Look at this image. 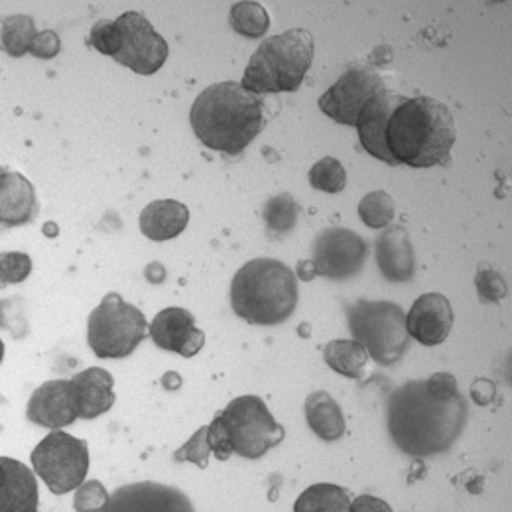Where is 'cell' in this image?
<instances>
[{"instance_id":"1","label":"cell","mask_w":512,"mask_h":512,"mask_svg":"<svg viewBox=\"0 0 512 512\" xmlns=\"http://www.w3.org/2000/svg\"><path fill=\"white\" fill-rule=\"evenodd\" d=\"M357 132L363 148L390 166L432 168L448 160L457 130L446 103L384 89L363 109Z\"/></svg>"},{"instance_id":"2","label":"cell","mask_w":512,"mask_h":512,"mask_svg":"<svg viewBox=\"0 0 512 512\" xmlns=\"http://www.w3.org/2000/svg\"><path fill=\"white\" fill-rule=\"evenodd\" d=\"M467 420L463 394L442 396L426 381L402 384L388 402V432L396 448L414 457L448 451Z\"/></svg>"},{"instance_id":"3","label":"cell","mask_w":512,"mask_h":512,"mask_svg":"<svg viewBox=\"0 0 512 512\" xmlns=\"http://www.w3.org/2000/svg\"><path fill=\"white\" fill-rule=\"evenodd\" d=\"M190 123L207 148L237 156L264 128V103L237 81L215 83L193 101Z\"/></svg>"},{"instance_id":"4","label":"cell","mask_w":512,"mask_h":512,"mask_svg":"<svg viewBox=\"0 0 512 512\" xmlns=\"http://www.w3.org/2000/svg\"><path fill=\"white\" fill-rule=\"evenodd\" d=\"M294 270L274 258H255L241 266L231 282V306L241 320L278 325L298 306Z\"/></svg>"},{"instance_id":"5","label":"cell","mask_w":512,"mask_h":512,"mask_svg":"<svg viewBox=\"0 0 512 512\" xmlns=\"http://www.w3.org/2000/svg\"><path fill=\"white\" fill-rule=\"evenodd\" d=\"M314 62V36L292 28L260 44L245 69L241 85L255 93H292L304 83Z\"/></svg>"},{"instance_id":"6","label":"cell","mask_w":512,"mask_h":512,"mask_svg":"<svg viewBox=\"0 0 512 512\" xmlns=\"http://www.w3.org/2000/svg\"><path fill=\"white\" fill-rule=\"evenodd\" d=\"M347 320L353 339L359 341L379 365L390 367L408 351L410 333L406 314L398 304L359 300L349 308Z\"/></svg>"},{"instance_id":"7","label":"cell","mask_w":512,"mask_h":512,"mask_svg":"<svg viewBox=\"0 0 512 512\" xmlns=\"http://www.w3.org/2000/svg\"><path fill=\"white\" fill-rule=\"evenodd\" d=\"M150 335L144 314L117 292L107 294L87 321V343L99 359H123Z\"/></svg>"},{"instance_id":"8","label":"cell","mask_w":512,"mask_h":512,"mask_svg":"<svg viewBox=\"0 0 512 512\" xmlns=\"http://www.w3.org/2000/svg\"><path fill=\"white\" fill-rule=\"evenodd\" d=\"M217 418L233 453L245 459H260L286 438L284 426L274 420L266 402L255 394L231 400L225 410L217 412Z\"/></svg>"},{"instance_id":"9","label":"cell","mask_w":512,"mask_h":512,"mask_svg":"<svg viewBox=\"0 0 512 512\" xmlns=\"http://www.w3.org/2000/svg\"><path fill=\"white\" fill-rule=\"evenodd\" d=\"M32 465L54 495L71 493L83 485L89 471L87 442L56 430L32 451Z\"/></svg>"},{"instance_id":"10","label":"cell","mask_w":512,"mask_h":512,"mask_svg":"<svg viewBox=\"0 0 512 512\" xmlns=\"http://www.w3.org/2000/svg\"><path fill=\"white\" fill-rule=\"evenodd\" d=\"M386 89L373 67H351L318 101L321 111L335 123L355 127L367 103Z\"/></svg>"},{"instance_id":"11","label":"cell","mask_w":512,"mask_h":512,"mask_svg":"<svg viewBox=\"0 0 512 512\" xmlns=\"http://www.w3.org/2000/svg\"><path fill=\"white\" fill-rule=\"evenodd\" d=\"M121 32V48L115 62L125 65L138 75H152L168 60L166 40L152 28L140 12H125L117 20Z\"/></svg>"},{"instance_id":"12","label":"cell","mask_w":512,"mask_h":512,"mask_svg":"<svg viewBox=\"0 0 512 512\" xmlns=\"http://www.w3.org/2000/svg\"><path fill=\"white\" fill-rule=\"evenodd\" d=\"M369 247L361 235L341 227L321 231L314 243V264L320 276L347 280L359 274L367 262Z\"/></svg>"},{"instance_id":"13","label":"cell","mask_w":512,"mask_h":512,"mask_svg":"<svg viewBox=\"0 0 512 512\" xmlns=\"http://www.w3.org/2000/svg\"><path fill=\"white\" fill-rule=\"evenodd\" d=\"M28 420L48 430H60L79 418L71 381H48L38 386L28 402Z\"/></svg>"},{"instance_id":"14","label":"cell","mask_w":512,"mask_h":512,"mask_svg":"<svg viewBox=\"0 0 512 512\" xmlns=\"http://www.w3.org/2000/svg\"><path fill=\"white\" fill-rule=\"evenodd\" d=\"M150 337L162 349L190 359L205 345V333L195 327L190 310L166 308L150 323Z\"/></svg>"},{"instance_id":"15","label":"cell","mask_w":512,"mask_h":512,"mask_svg":"<svg viewBox=\"0 0 512 512\" xmlns=\"http://www.w3.org/2000/svg\"><path fill=\"white\" fill-rule=\"evenodd\" d=\"M410 337L426 347L442 345L453 327V308L448 298L438 292L422 294L406 316Z\"/></svg>"},{"instance_id":"16","label":"cell","mask_w":512,"mask_h":512,"mask_svg":"<svg viewBox=\"0 0 512 512\" xmlns=\"http://www.w3.org/2000/svg\"><path fill=\"white\" fill-rule=\"evenodd\" d=\"M105 511H193L188 497L178 489L152 483L119 489Z\"/></svg>"},{"instance_id":"17","label":"cell","mask_w":512,"mask_h":512,"mask_svg":"<svg viewBox=\"0 0 512 512\" xmlns=\"http://www.w3.org/2000/svg\"><path fill=\"white\" fill-rule=\"evenodd\" d=\"M0 467V511H38V483L32 471L12 457H2Z\"/></svg>"},{"instance_id":"18","label":"cell","mask_w":512,"mask_h":512,"mask_svg":"<svg viewBox=\"0 0 512 512\" xmlns=\"http://www.w3.org/2000/svg\"><path fill=\"white\" fill-rule=\"evenodd\" d=\"M77 408H79V418L83 420H93L101 414H107L117 396H115V379L109 371L93 367L87 369L71 379Z\"/></svg>"},{"instance_id":"19","label":"cell","mask_w":512,"mask_h":512,"mask_svg":"<svg viewBox=\"0 0 512 512\" xmlns=\"http://www.w3.org/2000/svg\"><path fill=\"white\" fill-rule=\"evenodd\" d=\"M38 217L34 186L16 172H2L0 178V223L4 227L28 225Z\"/></svg>"},{"instance_id":"20","label":"cell","mask_w":512,"mask_h":512,"mask_svg":"<svg viewBox=\"0 0 512 512\" xmlns=\"http://www.w3.org/2000/svg\"><path fill=\"white\" fill-rule=\"evenodd\" d=\"M190 223V209L176 199H156L140 213V231L154 243L176 239Z\"/></svg>"},{"instance_id":"21","label":"cell","mask_w":512,"mask_h":512,"mask_svg":"<svg viewBox=\"0 0 512 512\" xmlns=\"http://www.w3.org/2000/svg\"><path fill=\"white\" fill-rule=\"evenodd\" d=\"M377 262L390 282H408L416 270L414 249L404 227H388L377 241Z\"/></svg>"},{"instance_id":"22","label":"cell","mask_w":512,"mask_h":512,"mask_svg":"<svg viewBox=\"0 0 512 512\" xmlns=\"http://www.w3.org/2000/svg\"><path fill=\"white\" fill-rule=\"evenodd\" d=\"M304 408L308 426L323 442H335L345 434V418L341 406L325 390L312 392L306 398Z\"/></svg>"},{"instance_id":"23","label":"cell","mask_w":512,"mask_h":512,"mask_svg":"<svg viewBox=\"0 0 512 512\" xmlns=\"http://www.w3.org/2000/svg\"><path fill=\"white\" fill-rule=\"evenodd\" d=\"M323 361L327 363L329 369L347 379H363L369 353L355 339H335L325 345Z\"/></svg>"},{"instance_id":"24","label":"cell","mask_w":512,"mask_h":512,"mask_svg":"<svg viewBox=\"0 0 512 512\" xmlns=\"http://www.w3.org/2000/svg\"><path fill=\"white\" fill-rule=\"evenodd\" d=\"M351 509V497L343 487L320 483L308 487L294 505L296 512H343Z\"/></svg>"},{"instance_id":"25","label":"cell","mask_w":512,"mask_h":512,"mask_svg":"<svg viewBox=\"0 0 512 512\" xmlns=\"http://www.w3.org/2000/svg\"><path fill=\"white\" fill-rule=\"evenodd\" d=\"M38 36L36 22L30 16L16 14L2 22V46L12 58H20L30 52L32 40Z\"/></svg>"},{"instance_id":"26","label":"cell","mask_w":512,"mask_h":512,"mask_svg":"<svg viewBox=\"0 0 512 512\" xmlns=\"http://www.w3.org/2000/svg\"><path fill=\"white\" fill-rule=\"evenodd\" d=\"M231 26L245 38H260L270 28V16L258 2H237L231 8Z\"/></svg>"},{"instance_id":"27","label":"cell","mask_w":512,"mask_h":512,"mask_svg":"<svg viewBox=\"0 0 512 512\" xmlns=\"http://www.w3.org/2000/svg\"><path fill=\"white\" fill-rule=\"evenodd\" d=\"M264 221L270 233L284 235L294 229L298 221V205L290 193H278L268 199L264 207Z\"/></svg>"},{"instance_id":"28","label":"cell","mask_w":512,"mask_h":512,"mask_svg":"<svg viewBox=\"0 0 512 512\" xmlns=\"http://www.w3.org/2000/svg\"><path fill=\"white\" fill-rule=\"evenodd\" d=\"M396 203L386 192L367 193L359 203V217L371 229H383L392 223Z\"/></svg>"},{"instance_id":"29","label":"cell","mask_w":512,"mask_h":512,"mask_svg":"<svg viewBox=\"0 0 512 512\" xmlns=\"http://www.w3.org/2000/svg\"><path fill=\"white\" fill-rule=\"evenodd\" d=\"M308 178L312 188L323 193H341L347 184V172L333 156H325L320 162H316Z\"/></svg>"},{"instance_id":"30","label":"cell","mask_w":512,"mask_h":512,"mask_svg":"<svg viewBox=\"0 0 512 512\" xmlns=\"http://www.w3.org/2000/svg\"><path fill=\"white\" fill-rule=\"evenodd\" d=\"M89 44L103 56L115 58L121 48V32L115 20H99L89 34Z\"/></svg>"},{"instance_id":"31","label":"cell","mask_w":512,"mask_h":512,"mask_svg":"<svg viewBox=\"0 0 512 512\" xmlns=\"http://www.w3.org/2000/svg\"><path fill=\"white\" fill-rule=\"evenodd\" d=\"M475 286H477V296L483 304H499L509 292L505 278L493 268L479 270L475 276Z\"/></svg>"},{"instance_id":"32","label":"cell","mask_w":512,"mask_h":512,"mask_svg":"<svg viewBox=\"0 0 512 512\" xmlns=\"http://www.w3.org/2000/svg\"><path fill=\"white\" fill-rule=\"evenodd\" d=\"M109 501L111 497L99 481H87L77 487L73 507L79 512L105 511Z\"/></svg>"},{"instance_id":"33","label":"cell","mask_w":512,"mask_h":512,"mask_svg":"<svg viewBox=\"0 0 512 512\" xmlns=\"http://www.w3.org/2000/svg\"><path fill=\"white\" fill-rule=\"evenodd\" d=\"M209 455H211V448H209V440H207V426H203L197 430V434H193L190 442H186L174 453V459L190 461V463H195L199 469H205L209 463Z\"/></svg>"},{"instance_id":"34","label":"cell","mask_w":512,"mask_h":512,"mask_svg":"<svg viewBox=\"0 0 512 512\" xmlns=\"http://www.w3.org/2000/svg\"><path fill=\"white\" fill-rule=\"evenodd\" d=\"M32 272V260L26 253H2L0 256V276L2 284L24 282Z\"/></svg>"},{"instance_id":"35","label":"cell","mask_w":512,"mask_h":512,"mask_svg":"<svg viewBox=\"0 0 512 512\" xmlns=\"http://www.w3.org/2000/svg\"><path fill=\"white\" fill-rule=\"evenodd\" d=\"M62 50V42H60V36L52 30H46V32H38V36L32 40L30 44V54L40 58V60H52L60 54Z\"/></svg>"},{"instance_id":"36","label":"cell","mask_w":512,"mask_h":512,"mask_svg":"<svg viewBox=\"0 0 512 512\" xmlns=\"http://www.w3.org/2000/svg\"><path fill=\"white\" fill-rule=\"evenodd\" d=\"M207 440H209L211 453H213L219 461H227V459L233 455V449L227 444V438H225V434H223V428H221V422H219L217 416H215L213 422L207 426Z\"/></svg>"},{"instance_id":"37","label":"cell","mask_w":512,"mask_h":512,"mask_svg":"<svg viewBox=\"0 0 512 512\" xmlns=\"http://www.w3.org/2000/svg\"><path fill=\"white\" fill-rule=\"evenodd\" d=\"M495 384L487 379H479L471 384V396L479 406H489L495 400Z\"/></svg>"},{"instance_id":"38","label":"cell","mask_w":512,"mask_h":512,"mask_svg":"<svg viewBox=\"0 0 512 512\" xmlns=\"http://www.w3.org/2000/svg\"><path fill=\"white\" fill-rule=\"evenodd\" d=\"M349 511H386L390 512L392 509L383 503V501H379V499H373V497H369V495H363V497H359L355 503H351V509Z\"/></svg>"},{"instance_id":"39","label":"cell","mask_w":512,"mask_h":512,"mask_svg":"<svg viewBox=\"0 0 512 512\" xmlns=\"http://www.w3.org/2000/svg\"><path fill=\"white\" fill-rule=\"evenodd\" d=\"M298 276H300L304 282H310L312 278L318 276V270H316V264H314L312 258H310V260H300V264H298Z\"/></svg>"},{"instance_id":"40","label":"cell","mask_w":512,"mask_h":512,"mask_svg":"<svg viewBox=\"0 0 512 512\" xmlns=\"http://www.w3.org/2000/svg\"><path fill=\"white\" fill-rule=\"evenodd\" d=\"M146 278H148L152 284H160V282H164V278H166V270H164V266H162L160 262H152V264H148V266H146Z\"/></svg>"},{"instance_id":"41","label":"cell","mask_w":512,"mask_h":512,"mask_svg":"<svg viewBox=\"0 0 512 512\" xmlns=\"http://www.w3.org/2000/svg\"><path fill=\"white\" fill-rule=\"evenodd\" d=\"M298 331H300L302 337H310V325H300Z\"/></svg>"},{"instance_id":"42","label":"cell","mask_w":512,"mask_h":512,"mask_svg":"<svg viewBox=\"0 0 512 512\" xmlns=\"http://www.w3.org/2000/svg\"><path fill=\"white\" fill-rule=\"evenodd\" d=\"M46 225H48V227L44 229V231H46V235H50V233H52V235H56V233H58V227H56V223L52 225V229H50V223H46Z\"/></svg>"}]
</instances>
